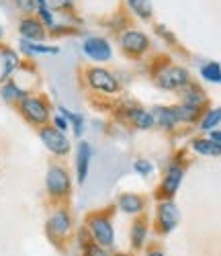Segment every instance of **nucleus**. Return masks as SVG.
I'll use <instances>...</instances> for the list:
<instances>
[{
	"label": "nucleus",
	"instance_id": "nucleus-1",
	"mask_svg": "<svg viewBox=\"0 0 221 256\" xmlns=\"http://www.w3.org/2000/svg\"><path fill=\"white\" fill-rule=\"evenodd\" d=\"M39 136H41L43 144H46V148H48V150H52L54 154L64 156V154L70 152V142H68V138L64 136V132L56 130V127H43Z\"/></svg>",
	"mask_w": 221,
	"mask_h": 256
},
{
	"label": "nucleus",
	"instance_id": "nucleus-2",
	"mask_svg": "<svg viewBox=\"0 0 221 256\" xmlns=\"http://www.w3.org/2000/svg\"><path fill=\"white\" fill-rule=\"evenodd\" d=\"M48 190L54 197H64L70 193V176L64 168L60 166H52L48 172Z\"/></svg>",
	"mask_w": 221,
	"mask_h": 256
},
{
	"label": "nucleus",
	"instance_id": "nucleus-3",
	"mask_svg": "<svg viewBox=\"0 0 221 256\" xmlns=\"http://www.w3.org/2000/svg\"><path fill=\"white\" fill-rule=\"evenodd\" d=\"M158 84L168 90L182 88L184 84H188V72L184 68H178V66H170L158 74Z\"/></svg>",
	"mask_w": 221,
	"mask_h": 256
},
{
	"label": "nucleus",
	"instance_id": "nucleus-4",
	"mask_svg": "<svg viewBox=\"0 0 221 256\" xmlns=\"http://www.w3.org/2000/svg\"><path fill=\"white\" fill-rule=\"evenodd\" d=\"M88 82H90V86L96 88V90H102V92H108V94H113L119 90V82L117 78L102 70V68H92L90 72H88Z\"/></svg>",
	"mask_w": 221,
	"mask_h": 256
},
{
	"label": "nucleus",
	"instance_id": "nucleus-5",
	"mask_svg": "<svg viewBox=\"0 0 221 256\" xmlns=\"http://www.w3.org/2000/svg\"><path fill=\"white\" fill-rule=\"evenodd\" d=\"M20 109H23V115L35 125H43L50 117V111H48L46 102H43L41 98H35V96H25Z\"/></svg>",
	"mask_w": 221,
	"mask_h": 256
},
{
	"label": "nucleus",
	"instance_id": "nucleus-6",
	"mask_svg": "<svg viewBox=\"0 0 221 256\" xmlns=\"http://www.w3.org/2000/svg\"><path fill=\"white\" fill-rule=\"evenodd\" d=\"M90 232L96 240L98 246L102 248H108L113 246V240H115V232H113V226L106 218H92L90 220Z\"/></svg>",
	"mask_w": 221,
	"mask_h": 256
},
{
	"label": "nucleus",
	"instance_id": "nucleus-7",
	"mask_svg": "<svg viewBox=\"0 0 221 256\" xmlns=\"http://www.w3.org/2000/svg\"><path fill=\"white\" fill-rule=\"evenodd\" d=\"M84 54L88 58H92L94 62H106L110 58V54H113V50H110V46L106 44L104 39L90 37V39L84 41Z\"/></svg>",
	"mask_w": 221,
	"mask_h": 256
},
{
	"label": "nucleus",
	"instance_id": "nucleus-8",
	"mask_svg": "<svg viewBox=\"0 0 221 256\" xmlns=\"http://www.w3.org/2000/svg\"><path fill=\"white\" fill-rule=\"evenodd\" d=\"M178 220H180L178 207H176L172 201H166L158 207V222H160L164 232H172L176 228V224H178Z\"/></svg>",
	"mask_w": 221,
	"mask_h": 256
},
{
	"label": "nucleus",
	"instance_id": "nucleus-9",
	"mask_svg": "<svg viewBox=\"0 0 221 256\" xmlns=\"http://www.w3.org/2000/svg\"><path fill=\"white\" fill-rule=\"evenodd\" d=\"M121 46H123V50L129 52V54H142V52L148 50L150 41H148V37H146L144 33H140V31H127V33L121 37Z\"/></svg>",
	"mask_w": 221,
	"mask_h": 256
},
{
	"label": "nucleus",
	"instance_id": "nucleus-10",
	"mask_svg": "<svg viewBox=\"0 0 221 256\" xmlns=\"http://www.w3.org/2000/svg\"><path fill=\"white\" fill-rule=\"evenodd\" d=\"M182 166L180 164H172L170 168H168V172H166V178H164V182H162V190L170 197V195H174L176 193V188L180 186V182H182Z\"/></svg>",
	"mask_w": 221,
	"mask_h": 256
},
{
	"label": "nucleus",
	"instance_id": "nucleus-11",
	"mask_svg": "<svg viewBox=\"0 0 221 256\" xmlns=\"http://www.w3.org/2000/svg\"><path fill=\"white\" fill-rule=\"evenodd\" d=\"M90 158H92V150L86 142H80L78 146V156H76V166H78V180L84 182L86 174H88V166H90Z\"/></svg>",
	"mask_w": 221,
	"mask_h": 256
},
{
	"label": "nucleus",
	"instance_id": "nucleus-12",
	"mask_svg": "<svg viewBox=\"0 0 221 256\" xmlns=\"http://www.w3.org/2000/svg\"><path fill=\"white\" fill-rule=\"evenodd\" d=\"M152 117H154V121H158V125L168 127V130L178 123V115H176V109H168V106H158V109H154Z\"/></svg>",
	"mask_w": 221,
	"mask_h": 256
},
{
	"label": "nucleus",
	"instance_id": "nucleus-13",
	"mask_svg": "<svg viewBox=\"0 0 221 256\" xmlns=\"http://www.w3.org/2000/svg\"><path fill=\"white\" fill-rule=\"evenodd\" d=\"M20 35L25 39H43L46 31H43V25L37 18H25L20 20Z\"/></svg>",
	"mask_w": 221,
	"mask_h": 256
},
{
	"label": "nucleus",
	"instance_id": "nucleus-14",
	"mask_svg": "<svg viewBox=\"0 0 221 256\" xmlns=\"http://www.w3.org/2000/svg\"><path fill=\"white\" fill-rule=\"evenodd\" d=\"M50 230L58 236H66V234L70 232V218L66 211H58L54 213V218L50 220Z\"/></svg>",
	"mask_w": 221,
	"mask_h": 256
},
{
	"label": "nucleus",
	"instance_id": "nucleus-15",
	"mask_svg": "<svg viewBox=\"0 0 221 256\" xmlns=\"http://www.w3.org/2000/svg\"><path fill=\"white\" fill-rule=\"evenodd\" d=\"M119 207H121L125 213H140L142 207H144V201H142V197H138V195L127 193V195H121V197H119Z\"/></svg>",
	"mask_w": 221,
	"mask_h": 256
},
{
	"label": "nucleus",
	"instance_id": "nucleus-16",
	"mask_svg": "<svg viewBox=\"0 0 221 256\" xmlns=\"http://www.w3.org/2000/svg\"><path fill=\"white\" fill-rule=\"evenodd\" d=\"M192 148L198 154H205V156H219L221 154V146L215 144L213 140H196L192 144Z\"/></svg>",
	"mask_w": 221,
	"mask_h": 256
},
{
	"label": "nucleus",
	"instance_id": "nucleus-17",
	"mask_svg": "<svg viewBox=\"0 0 221 256\" xmlns=\"http://www.w3.org/2000/svg\"><path fill=\"white\" fill-rule=\"evenodd\" d=\"M129 117H131V121H134L138 127H144V130H148V127L154 125L152 113H148V111H144V109H131V111H129Z\"/></svg>",
	"mask_w": 221,
	"mask_h": 256
},
{
	"label": "nucleus",
	"instance_id": "nucleus-18",
	"mask_svg": "<svg viewBox=\"0 0 221 256\" xmlns=\"http://www.w3.org/2000/svg\"><path fill=\"white\" fill-rule=\"evenodd\" d=\"M176 115H178V121H194L198 115V106L194 104H182V106H174Z\"/></svg>",
	"mask_w": 221,
	"mask_h": 256
},
{
	"label": "nucleus",
	"instance_id": "nucleus-19",
	"mask_svg": "<svg viewBox=\"0 0 221 256\" xmlns=\"http://www.w3.org/2000/svg\"><path fill=\"white\" fill-rule=\"evenodd\" d=\"M23 52L27 54H58V48H48V46H39V44H31V41H23Z\"/></svg>",
	"mask_w": 221,
	"mask_h": 256
},
{
	"label": "nucleus",
	"instance_id": "nucleus-20",
	"mask_svg": "<svg viewBox=\"0 0 221 256\" xmlns=\"http://www.w3.org/2000/svg\"><path fill=\"white\" fill-rule=\"evenodd\" d=\"M129 4H131V8H134L140 16H144V18H148L150 14H152V4H150V0H129Z\"/></svg>",
	"mask_w": 221,
	"mask_h": 256
},
{
	"label": "nucleus",
	"instance_id": "nucleus-21",
	"mask_svg": "<svg viewBox=\"0 0 221 256\" xmlns=\"http://www.w3.org/2000/svg\"><path fill=\"white\" fill-rule=\"evenodd\" d=\"M221 121V109H213V111H209L207 115H205V119H203V123H201V130H213V127L217 125Z\"/></svg>",
	"mask_w": 221,
	"mask_h": 256
},
{
	"label": "nucleus",
	"instance_id": "nucleus-22",
	"mask_svg": "<svg viewBox=\"0 0 221 256\" xmlns=\"http://www.w3.org/2000/svg\"><path fill=\"white\" fill-rule=\"evenodd\" d=\"M201 74L211 82H221V68L217 64H207V66H203Z\"/></svg>",
	"mask_w": 221,
	"mask_h": 256
},
{
	"label": "nucleus",
	"instance_id": "nucleus-23",
	"mask_svg": "<svg viewBox=\"0 0 221 256\" xmlns=\"http://www.w3.org/2000/svg\"><path fill=\"white\" fill-rule=\"evenodd\" d=\"M131 240H134V246L136 248H142V244L146 240V226L142 222H138L134 226V232H131Z\"/></svg>",
	"mask_w": 221,
	"mask_h": 256
},
{
	"label": "nucleus",
	"instance_id": "nucleus-24",
	"mask_svg": "<svg viewBox=\"0 0 221 256\" xmlns=\"http://www.w3.org/2000/svg\"><path fill=\"white\" fill-rule=\"evenodd\" d=\"M2 58H4V70H2V78H6L14 68H16V54L14 52H10V50H6L4 54H2Z\"/></svg>",
	"mask_w": 221,
	"mask_h": 256
},
{
	"label": "nucleus",
	"instance_id": "nucleus-25",
	"mask_svg": "<svg viewBox=\"0 0 221 256\" xmlns=\"http://www.w3.org/2000/svg\"><path fill=\"white\" fill-rule=\"evenodd\" d=\"M2 96H4V100H14V98H25V92L20 88H16L12 82H8L2 88Z\"/></svg>",
	"mask_w": 221,
	"mask_h": 256
},
{
	"label": "nucleus",
	"instance_id": "nucleus-26",
	"mask_svg": "<svg viewBox=\"0 0 221 256\" xmlns=\"http://www.w3.org/2000/svg\"><path fill=\"white\" fill-rule=\"evenodd\" d=\"M62 113L66 115V119L74 123V132H76V136H82V130H84V127H82V117H80V115H74V113H68L66 109H62Z\"/></svg>",
	"mask_w": 221,
	"mask_h": 256
},
{
	"label": "nucleus",
	"instance_id": "nucleus-27",
	"mask_svg": "<svg viewBox=\"0 0 221 256\" xmlns=\"http://www.w3.org/2000/svg\"><path fill=\"white\" fill-rule=\"evenodd\" d=\"M37 10H39L41 18L46 20V25H54V16H52V12H50V8L46 4H37Z\"/></svg>",
	"mask_w": 221,
	"mask_h": 256
},
{
	"label": "nucleus",
	"instance_id": "nucleus-28",
	"mask_svg": "<svg viewBox=\"0 0 221 256\" xmlns=\"http://www.w3.org/2000/svg\"><path fill=\"white\" fill-rule=\"evenodd\" d=\"M43 4H46L48 8H64V6H70L72 0H46Z\"/></svg>",
	"mask_w": 221,
	"mask_h": 256
},
{
	"label": "nucleus",
	"instance_id": "nucleus-29",
	"mask_svg": "<svg viewBox=\"0 0 221 256\" xmlns=\"http://www.w3.org/2000/svg\"><path fill=\"white\" fill-rule=\"evenodd\" d=\"M86 256H106V252H104L102 246H98V244H90V246L86 248Z\"/></svg>",
	"mask_w": 221,
	"mask_h": 256
},
{
	"label": "nucleus",
	"instance_id": "nucleus-30",
	"mask_svg": "<svg viewBox=\"0 0 221 256\" xmlns=\"http://www.w3.org/2000/svg\"><path fill=\"white\" fill-rule=\"evenodd\" d=\"M136 170H138V172H142V174H150L152 172V164L148 160H138L136 162Z\"/></svg>",
	"mask_w": 221,
	"mask_h": 256
},
{
	"label": "nucleus",
	"instance_id": "nucleus-31",
	"mask_svg": "<svg viewBox=\"0 0 221 256\" xmlns=\"http://www.w3.org/2000/svg\"><path fill=\"white\" fill-rule=\"evenodd\" d=\"M16 4L23 8V10H27V12H31L33 8H35V4H37V0H16Z\"/></svg>",
	"mask_w": 221,
	"mask_h": 256
},
{
	"label": "nucleus",
	"instance_id": "nucleus-32",
	"mask_svg": "<svg viewBox=\"0 0 221 256\" xmlns=\"http://www.w3.org/2000/svg\"><path fill=\"white\" fill-rule=\"evenodd\" d=\"M54 123H56V130H60V132H66V130H68V119H66V117H56L54 119Z\"/></svg>",
	"mask_w": 221,
	"mask_h": 256
},
{
	"label": "nucleus",
	"instance_id": "nucleus-33",
	"mask_svg": "<svg viewBox=\"0 0 221 256\" xmlns=\"http://www.w3.org/2000/svg\"><path fill=\"white\" fill-rule=\"evenodd\" d=\"M211 140L221 146V132H213V134H211Z\"/></svg>",
	"mask_w": 221,
	"mask_h": 256
},
{
	"label": "nucleus",
	"instance_id": "nucleus-34",
	"mask_svg": "<svg viewBox=\"0 0 221 256\" xmlns=\"http://www.w3.org/2000/svg\"><path fill=\"white\" fill-rule=\"evenodd\" d=\"M148 256H164V254H162V252H158V250H154V252H150Z\"/></svg>",
	"mask_w": 221,
	"mask_h": 256
},
{
	"label": "nucleus",
	"instance_id": "nucleus-35",
	"mask_svg": "<svg viewBox=\"0 0 221 256\" xmlns=\"http://www.w3.org/2000/svg\"><path fill=\"white\" fill-rule=\"evenodd\" d=\"M0 37H2V27H0Z\"/></svg>",
	"mask_w": 221,
	"mask_h": 256
},
{
	"label": "nucleus",
	"instance_id": "nucleus-36",
	"mask_svg": "<svg viewBox=\"0 0 221 256\" xmlns=\"http://www.w3.org/2000/svg\"><path fill=\"white\" fill-rule=\"evenodd\" d=\"M117 256H127V254H117Z\"/></svg>",
	"mask_w": 221,
	"mask_h": 256
}]
</instances>
